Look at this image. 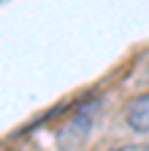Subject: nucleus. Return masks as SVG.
I'll return each mask as SVG.
<instances>
[{"instance_id": "f03ea898", "label": "nucleus", "mask_w": 149, "mask_h": 151, "mask_svg": "<svg viewBox=\"0 0 149 151\" xmlns=\"http://www.w3.org/2000/svg\"><path fill=\"white\" fill-rule=\"evenodd\" d=\"M125 124L136 135H149V92L136 94L125 105Z\"/></svg>"}, {"instance_id": "7ed1b4c3", "label": "nucleus", "mask_w": 149, "mask_h": 151, "mask_svg": "<svg viewBox=\"0 0 149 151\" xmlns=\"http://www.w3.org/2000/svg\"><path fill=\"white\" fill-rule=\"evenodd\" d=\"M0 3H3V0H0Z\"/></svg>"}, {"instance_id": "f257e3e1", "label": "nucleus", "mask_w": 149, "mask_h": 151, "mask_svg": "<svg viewBox=\"0 0 149 151\" xmlns=\"http://www.w3.org/2000/svg\"><path fill=\"white\" fill-rule=\"evenodd\" d=\"M95 113H98V100H89L84 105H79L76 111L71 113V119L63 124L60 129V146H68V148H79L87 138H89V129H92V122H95Z\"/></svg>"}]
</instances>
